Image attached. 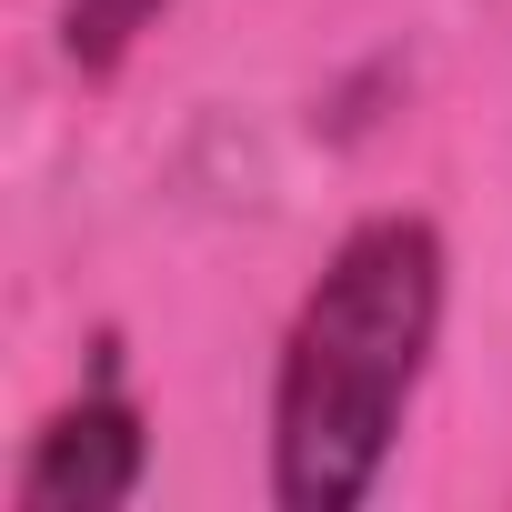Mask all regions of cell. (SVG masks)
Returning <instances> with one entry per match:
<instances>
[{
	"label": "cell",
	"instance_id": "obj_1",
	"mask_svg": "<svg viewBox=\"0 0 512 512\" xmlns=\"http://www.w3.org/2000/svg\"><path fill=\"white\" fill-rule=\"evenodd\" d=\"M452 251L422 211H372L312 272L282 362H272V502L282 512H352L372 502L412 392L442 342Z\"/></svg>",
	"mask_w": 512,
	"mask_h": 512
},
{
	"label": "cell",
	"instance_id": "obj_2",
	"mask_svg": "<svg viewBox=\"0 0 512 512\" xmlns=\"http://www.w3.org/2000/svg\"><path fill=\"white\" fill-rule=\"evenodd\" d=\"M151 472V422L121 392V352H101V372L81 382V402H61L31 432V462L11 482L21 512H121Z\"/></svg>",
	"mask_w": 512,
	"mask_h": 512
},
{
	"label": "cell",
	"instance_id": "obj_3",
	"mask_svg": "<svg viewBox=\"0 0 512 512\" xmlns=\"http://www.w3.org/2000/svg\"><path fill=\"white\" fill-rule=\"evenodd\" d=\"M161 11H171V0H61V61L81 81H111Z\"/></svg>",
	"mask_w": 512,
	"mask_h": 512
}]
</instances>
